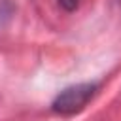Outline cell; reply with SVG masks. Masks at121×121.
Instances as JSON below:
<instances>
[{
	"label": "cell",
	"instance_id": "6da1fadb",
	"mask_svg": "<svg viewBox=\"0 0 121 121\" xmlns=\"http://www.w3.org/2000/svg\"><path fill=\"white\" fill-rule=\"evenodd\" d=\"M96 91H98V85L91 83V81L70 85V87L62 89L55 96V100L51 104V110L57 115H62V117L76 115L81 110H85V106L93 100V96L96 95Z\"/></svg>",
	"mask_w": 121,
	"mask_h": 121
},
{
	"label": "cell",
	"instance_id": "3957f363",
	"mask_svg": "<svg viewBox=\"0 0 121 121\" xmlns=\"http://www.w3.org/2000/svg\"><path fill=\"white\" fill-rule=\"evenodd\" d=\"M57 2L64 11H74L78 8V4H79V0H57Z\"/></svg>",
	"mask_w": 121,
	"mask_h": 121
},
{
	"label": "cell",
	"instance_id": "7a4b0ae2",
	"mask_svg": "<svg viewBox=\"0 0 121 121\" xmlns=\"http://www.w3.org/2000/svg\"><path fill=\"white\" fill-rule=\"evenodd\" d=\"M13 11H15V8H13L11 0H0V28L11 19Z\"/></svg>",
	"mask_w": 121,
	"mask_h": 121
}]
</instances>
